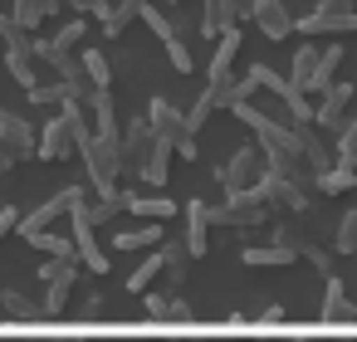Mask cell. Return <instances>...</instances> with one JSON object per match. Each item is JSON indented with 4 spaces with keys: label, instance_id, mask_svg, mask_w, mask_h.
I'll return each instance as SVG.
<instances>
[{
    "label": "cell",
    "instance_id": "obj_1",
    "mask_svg": "<svg viewBox=\"0 0 357 342\" xmlns=\"http://www.w3.org/2000/svg\"><path fill=\"white\" fill-rule=\"evenodd\" d=\"M84 113H89V108L64 103V108H59V118H50L45 137H40V162H69L74 152H84V142L93 137Z\"/></svg>",
    "mask_w": 357,
    "mask_h": 342
},
{
    "label": "cell",
    "instance_id": "obj_2",
    "mask_svg": "<svg viewBox=\"0 0 357 342\" xmlns=\"http://www.w3.org/2000/svg\"><path fill=\"white\" fill-rule=\"evenodd\" d=\"M84 166H89V181L98 196L118 191V176H123V137L118 132H93L84 142Z\"/></svg>",
    "mask_w": 357,
    "mask_h": 342
},
{
    "label": "cell",
    "instance_id": "obj_3",
    "mask_svg": "<svg viewBox=\"0 0 357 342\" xmlns=\"http://www.w3.org/2000/svg\"><path fill=\"white\" fill-rule=\"evenodd\" d=\"M211 225H220V230H245V235L264 230V225H269V205L259 201V186H250V191H225V201L211 205Z\"/></svg>",
    "mask_w": 357,
    "mask_h": 342
},
{
    "label": "cell",
    "instance_id": "obj_4",
    "mask_svg": "<svg viewBox=\"0 0 357 342\" xmlns=\"http://www.w3.org/2000/svg\"><path fill=\"white\" fill-rule=\"evenodd\" d=\"M147 123H152V137H162V142H167V147H176L181 157H196V137H191L186 113H181L176 103L152 98V103H147Z\"/></svg>",
    "mask_w": 357,
    "mask_h": 342
},
{
    "label": "cell",
    "instance_id": "obj_5",
    "mask_svg": "<svg viewBox=\"0 0 357 342\" xmlns=\"http://www.w3.org/2000/svg\"><path fill=\"white\" fill-rule=\"evenodd\" d=\"M264 171H269V162H264L259 142H255V147H235V152L215 166V176H220V186H225V191H250V186H259V181H264Z\"/></svg>",
    "mask_w": 357,
    "mask_h": 342
},
{
    "label": "cell",
    "instance_id": "obj_6",
    "mask_svg": "<svg viewBox=\"0 0 357 342\" xmlns=\"http://www.w3.org/2000/svg\"><path fill=\"white\" fill-rule=\"evenodd\" d=\"M352 98H357V88H352V84H333V88L323 93L318 113H313V127L337 137V132L347 127V118H352Z\"/></svg>",
    "mask_w": 357,
    "mask_h": 342
},
{
    "label": "cell",
    "instance_id": "obj_7",
    "mask_svg": "<svg viewBox=\"0 0 357 342\" xmlns=\"http://www.w3.org/2000/svg\"><path fill=\"white\" fill-rule=\"evenodd\" d=\"M40 274H45V283H50V288H45V308H50V313H64L69 298H74V283H79V259H50Z\"/></svg>",
    "mask_w": 357,
    "mask_h": 342
},
{
    "label": "cell",
    "instance_id": "obj_8",
    "mask_svg": "<svg viewBox=\"0 0 357 342\" xmlns=\"http://www.w3.org/2000/svg\"><path fill=\"white\" fill-rule=\"evenodd\" d=\"M259 201H264L269 210H308L313 191H308V186H298V181H284V176L264 171V181H259Z\"/></svg>",
    "mask_w": 357,
    "mask_h": 342
},
{
    "label": "cell",
    "instance_id": "obj_9",
    "mask_svg": "<svg viewBox=\"0 0 357 342\" xmlns=\"http://www.w3.org/2000/svg\"><path fill=\"white\" fill-rule=\"evenodd\" d=\"M0 147H6L15 162L40 157V152H35V127H30L20 113H10V108H0Z\"/></svg>",
    "mask_w": 357,
    "mask_h": 342
},
{
    "label": "cell",
    "instance_id": "obj_10",
    "mask_svg": "<svg viewBox=\"0 0 357 342\" xmlns=\"http://www.w3.org/2000/svg\"><path fill=\"white\" fill-rule=\"evenodd\" d=\"M240 20H255V0H206V15H201V35H220Z\"/></svg>",
    "mask_w": 357,
    "mask_h": 342
},
{
    "label": "cell",
    "instance_id": "obj_11",
    "mask_svg": "<svg viewBox=\"0 0 357 342\" xmlns=\"http://www.w3.org/2000/svg\"><path fill=\"white\" fill-rule=\"evenodd\" d=\"M294 30H303L308 40H323V35H357V10H318V6H313V15H303Z\"/></svg>",
    "mask_w": 357,
    "mask_h": 342
},
{
    "label": "cell",
    "instance_id": "obj_12",
    "mask_svg": "<svg viewBox=\"0 0 357 342\" xmlns=\"http://www.w3.org/2000/svg\"><path fill=\"white\" fill-rule=\"evenodd\" d=\"M74 244H79V264L93 274H108V249L98 244V225L89 215H74Z\"/></svg>",
    "mask_w": 357,
    "mask_h": 342
},
{
    "label": "cell",
    "instance_id": "obj_13",
    "mask_svg": "<svg viewBox=\"0 0 357 342\" xmlns=\"http://www.w3.org/2000/svg\"><path fill=\"white\" fill-rule=\"evenodd\" d=\"M69 210H74V186H69V191H54V196H50L45 205H35V210H30V215L20 220V235L30 240V235H40V230H50V225H54L59 215H69Z\"/></svg>",
    "mask_w": 357,
    "mask_h": 342
},
{
    "label": "cell",
    "instance_id": "obj_14",
    "mask_svg": "<svg viewBox=\"0 0 357 342\" xmlns=\"http://www.w3.org/2000/svg\"><path fill=\"white\" fill-rule=\"evenodd\" d=\"M142 6H147V0H103L93 15L103 20V35H108V40H118L132 20H142Z\"/></svg>",
    "mask_w": 357,
    "mask_h": 342
},
{
    "label": "cell",
    "instance_id": "obj_15",
    "mask_svg": "<svg viewBox=\"0 0 357 342\" xmlns=\"http://www.w3.org/2000/svg\"><path fill=\"white\" fill-rule=\"evenodd\" d=\"M255 25H259L269 40H289L298 20L289 15V6H284V0H255Z\"/></svg>",
    "mask_w": 357,
    "mask_h": 342
},
{
    "label": "cell",
    "instance_id": "obj_16",
    "mask_svg": "<svg viewBox=\"0 0 357 342\" xmlns=\"http://www.w3.org/2000/svg\"><path fill=\"white\" fill-rule=\"evenodd\" d=\"M152 123L147 118H137L132 127H128V137H123V171H142V162H147V152H152Z\"/></svg>",
    "mask_w": 357,
    "mask_h": 342
},
{
    "label": "cell",
    "instance_id": "obj_17",
    "mask_svg": "<svg viewBox=\"0 0 357 342\" xmlns=\"http://www.w3.org/2000/svg\"><path fill=\"white\" fill-rule=\"evenodd\" d=\"M181 240H186V249H191L196 259L211 249V205H206V201H191V205H186V235H181Z\"/></svg>",
    "mask_w": 357,
    "mask_h": 342
},
{
    "label": "cell",
    "instance_id": "obj_18",
    "mask_svg": "<svg viewBox=\"0 0 357 342\" xmlns=\"http://www.w3.org/2000/svg\"><path fill=\"white\" fill-rule=\"evenodd\" d=\"M298 259V249L294 244H279V240H269V244H245V264L250 269H284V264H294Z\"/></svg>",
    "mask_w": 357,
    "mask_h": 342
},
{
    "label": "cell",
    "instance_id": "obj_19",
    "mask_svg": "<svg viewBox=\"0 0 357 342\" xmlns=\"http://www.w3.org/2000/svg\"><path fill=\"white\" fill-rule=\"evenodd\" d=\"M298 142H303V152H308V162H313V171H328V166H337V152L328 147V137L308 123V127H298Z\"/></svg>",
    "mask_w": 357,
    "mask_h": 342
},
{
    "label": "cell",
    "instance_id": "obj_20",
    "mask_svg": "<svg viewBox=\"0 0 357 342\" xmlns=\"http://www.w3.org/2000/svg\"><path fill=\"white\" fill-rule=\"evenodd\" d=\"M172 152H176V147H167V142H162V137H157V142H152V152H147V162H142V171H137V176H142V181H147V186H167V171H172Z\"/></svg>",
    "mask_w": 357,
    "mask_h": 342
},
{
    "label": "cell",
    "instance_id": "obj_21",
    "mask_svg": "<svg viewBox=\"0 0 357 342\" xmlns=\"http://www.w3.org/2000/svg\"><path fill=\"white\" fill-rule=\"evenodd\" d=\"M323 318H328V322L352 318V298H347V283H342L337 274H328V288H323Z\"/></svg>",
    "mask_w": 357,
    "mask_h": 342
},
{
    "label": "cell",
    "instance_id": "obj_22",
    "mask_svg": "<svg viewBox=\"0 0 357 342\" xmlns=\"http://www.w3.org/2000/svg\"><path fill=\"white\" fill-rule=\"evenodd\" d=\"M318 54H323V49H313V40L294 49V69H289V84H294L298 93H308V84H313V69H318Z\"/></svg>",
    "mask_w": 357,
    "mask_h": 342
},
{
    "label": "cell",
    "instance_id": "obj_23",
    "mask_svg": "<svg viewBox=\"0 0 357 342\" xmlns=\"http://www.w3.org/2000/svg\"><path fill=\"white\" fill-rule=\"evenodd\" d=\"M337 69H342V45H333V49H323V54H318V69H313L308 93H328V88L337 84Z\"/></svg>",
    "mask_w": 357,
    "mask_h": 342
},
{
    "label": "cell",
    "instance_id": "obj_24",
    "mask_svg": "<svg viewBox=\"0 0 357 342\" xmlns=\"http://www.w3.org/2000/svg\"><path fill=\"white\" fill-rule=\"evenodd\" d=\"M59 6H64V0H15V10H10V15H15L25 30H35V25H45Z\"/></svg>",
    "mask_w": 357,
    "mask_h": 342
},
{
    "label": "cell",
    "instance_id": "obj_25",
    "mask_svg": "<svg viewBox=\"0 0 357 342\" xmlns=\"http://www.w3.org/2000/svg\"><path fill=\"white\" fill-rule=\"evenodd\" d=\"M6 64H10V74L20 79V88L30 93L35 84H45L40 74H35V49H6Z\"/></svg>",
    "mask_w": 357,
    "mask_h": 342
},
{
    "label": "cell",
    "instance_id": "obj_26",
    "mask_svg": "<svg viewBox=\"0 0 357 342\" xmlns=\"http://www.w3.org/2000/svg\"><path fill=\"white\" fill-rule=\"evenodd\" d=\"M152 244H162V225H157V220H152V225H137V230L113 235V249H152Z\"/></svg>",
    "mask_w": 357,
    "mask_h": 342
},
{
    "label": "cell",
    "instance_id": "obj_27",
    "mask_svg": "<svg viewBox=\"0 0 357 342\" xmlns=\"http://www.w3.org/2000/svg\"><path fill=\"white\" fill-rule=\"evenodd\" d=\"M162 259H167V279H172V283H181L196 254L186 249V240H167V244H162Z\"/></svg>",
    "mask_w": 357,
    "mask_h": 342
},
{
    "label": "cell",
    "instance_id": "obj_28",
    "mask_svg": "<svg viewBox=\"0 0 357 342\" xmlns=\"http://www.w3.org/2000/svg\"><path fill=\"white\" fill-rule=\"evenodd\" d=\"M352 186H357V166H328V171H318V191L323 196H342Z\"/></svg>",
    "mask_w": 357,
    "mask_h": 342
},
{
    "label": "cell",
    "instance_id": "obj_29",
    "mask_svg": "<svg viewBox=\"0 0 357 342\" xmlns=\"http://www.w3.org/2000/svg\"><path fill=\"white\" fill-rule=\"evenodd\" d=\"M30 244L45 249L50 259H79V244H74L69 235H50V230H40V235H30Z\"/></svg>",
    "mask_w": 357,
    "mask_h": 342
},
{
    "label": "cell",
    "instance_id": "obj_30",
    "mask_svg": "<svg viewBox=\"0 0 357 342\" xmlns=\"http://www.w3.org/2000/svg\"><path fill=\"white\" fill-rule=\"evenodd\" d=\"M157 274H167V259H162V249H157V254H147V259H142V264L128 274V288H132V293H147Z\"/></svg>",
    "mask_w": 357,
    "mask_h": 342
},
{
    "label": "cell",
    "instance_id": "obj_31",
    "mask_svg": "<svg viewBox=\"0 0 357 342\" xmlns=\"http://www.w3.org/2000/svg\"><path fill=\"white\" fill-rule=\"evenodd\" d=\"M79 59H84V69H89V79H93L98 88H113V64H108L103 49H84Z\"/></svg>",
    "mask_w": 357,
    "mask_h": 342
},
{
    "label": "cell",
    "instance_id": "obj_32",
    "mask_svg": "<svg viewBox=\"0 0 357 342\" xmlns=\"http://www.w3.org/2000/svg\"><path fill=\"white\" fill-rule=\"evenodd\" d=\"M30 103H35V108H64V103H69V93H64V84H59V79H45V84H35V88H30Z\"/></svg>",
    "mask_w": 357,
    "mask_h": 342
},
{
    "label": "cell",
    "instance_id": "obj_33",
    "mask_svg": "<svg viewBox=\"0 0 357 342\" xmlns=\"http://www.w3.org/2000/svg\"><path fill=\"white\" fill-rule=\"evenodd\" d=\"M132 215H142V220H167L176 205L167 201V196H132V205H128Z\"/></svg>",
    "mask_w": 357,
    "mask_h": 342
},
{
    "label": "cell",
    "instance_id": "obj_34",
    "mask_svg": "<svg viewBox=\"0 0 357 342\" xmlns=\"http://www.w3.org/2000/svg\"><path fill=\"white\" fill-rule=\"evenodd\" d=\"M89 113H93V123H98L93 132H118V113H113V93H108V88H98V98H93Z\"/></svg>",
    "mask_w": 357,
    "mask_h": 342
},
{
    "label": "cell",
    "instance_id": "obj_35",
    "mask_svg": "<svg viewBox=\"0 0 357 342\" xmlns=\"http://www.w3.org/2000/svg\"><path fill=\"white\" fill-rule=\"evenodd\" d=\"M333 152H337V166H357V113H352L347 127L337 132V147H333Z\"/></svg>",
    "mask_w": 357,
    "mask_h": 342
},
{
    "label": "cell",
    "instance_id": "obj_36",
    "mask_svg": "<svg viewBox=\"0 0 357 342\" xmlns=\"http://www.w3.org/2000/svg\"><path fill=\"white\" fill-rule=\"evenodd\" d=\"M333 249H337V254H352V259H357V210H347V215L337 220V235H333Z\"/></svg>",
    "mask_w": 357,
    "mask_h": 342
},
{
    "label": "cell",
    "instance_id": "obj_37",
    "mask_svg": "<svg viewBox=\"0 0 357 342\" xmlns=\"http://www.w3.org/2000/svg\"><path fill=\"white\" fill-rule=\"evenodd\" d=\"M167 59H172V69H176V74H191V69H196V59H191V45H186V35H181V30L167 40Z\"/></svg>",
    "mask_w": 357,
    "mask_h": 342
},
{
    "label": "cell",
    "instance_id": "obj_38",
    "mask_svg": "<svg viewBox=\"0 0 357 342\" xmlns=\"http://www.w3.org/2000/svg\"><path fill=\"white\" fill-rule=\"evenodd\" d=\"M84 35H89V25H84V20H69V25H64L50 45H54V49H64V54H74V45H79Z\"/></svg>",
    "mask_w": 357,
    "mask_h": 342
},
{
    "label": "cell",
    "instance_id": "obj_39",
    "mask_svg": "<svg viewBox=\"0 0 357 342\" xmlns=\"http://www.w3.org/2000/svg\"><path fill=\"white\" fill-rule=\"evenodd\" d=\"M211 113H215V103H211V98L201 93V98H196V108L186 113V127H191V137H196V132L206 127V118H211Z\"/></svg>",
    "mask_w": 357,
    "mask_h": 342
},
{
    "label": "cell",
    "instance_id": "obj_40",
    "mask_svg": "<svg viewBox=\"0 0 357 342\" xmlns=\"http://www.w3.org/2000/svg\"><path fill=\"white\" fill-rule=\"evenodd\" d=\"M147 313H152V318H172V298H162V293H147Z\"/></svg>",
    "mask_w": 357,
    "mask_h": 342
},
{
    "label": "cell",
    "instance_id": "obj_41",
    "mask_svg": "<svg viewBox=\"0 0 357 342\" xmlns=\"http://www.w3.org/2000/svg\"><path fill=\"white\" fill-rule=\"evenodd\" d=\"M0 303H6L10 313H35V308H30V298H20V293H0Z\"/></svg>",
    "mask_w": 357,
    "mask_h": 342
},
{
    "label": "cell",
    "instance_id": "obj_42",
    "mask_svg": "<svg viewBox=\"0 0 357 342\" xmlns=\"http://www.w3.org/2000/svg\"><path fill=\"white\" fill-rule=\"evenodd\" d=\"M274 322H284V308H279V303H269V308L259 313V327H274Z\"/></svg>",
    "mask_w": 357,
    "mask_h": 342
},
{
    "label": "cell",
    "instance_id": "obj_43",
    "mask_svg": "<svg viewBox=\"0 0 357 342\" xmlns=\"http://www.w3.org/2000/svg\"><path fill=\"white\" fill-rule=\"evenodd\" d=\"M318 10H357V0H318Z\"/></svg>",
    "mask_w": 357,
    "mask_h": 342
},
{
    "label": "cell",
    "instance_id": "obj_44",
    "mask_svg": "<svg viewBox=\"0 0 357 342\" xmlns=\"http://www.w3.org/2000/svg\"><path fill=\"white\" fill-rule=\"evenodd\" d=\"M15 166H20V162H15V157H10V152H6V147H0V176H10V171H15Z\"/></svg>",
    "mask_w": 357,
    "mask_h": 342
},
{
    "label": "cell",
    "instance_id": "obj_45",
    "mask_svg": "<svg viewBox=\"0 0 357 342\" xmlns=\"http://www.w3.org/2000/svg\"><path fill=\"white\" fill-rule=\"evenodd\" d=\"M69 6H74V10H98L103 0H69Z\"/></svg>",
    "mask_w": 357,
    "mask_h": 342
},
{
    "label": "cell",
    "instance_id": "obj_46",
    "mask_svg": "<svg viewBox=\"0 0 357 342\" xmlns=\"http://www.w3.org/2000/svg\"><path fill=\"white\" fill-rule=\"evenodd\" d=\"M30 342H59V337H30Z\"/></svg>",
    "mask_w": 357,
    "mask_h": 342
},
{
    "label": "cell",
    "instance_id": "obj_47",
    "mask_svg": "<svg viewBox=\"0 0 357 342\" xmlns=\"http://www.w3.org/2000/svg\"><path fill=\"white\" fill-rule=\"evenodd\" d=\"M289 342H313V337H289Z\"/></svg>",
    "mask_w": 357,
    "mask_h": 342
},
{
    "label": "cell",
    "instance_id": "obj_48",
    "mask_svg": "<svg viewBox=\"0 0 357 342\" xmlns=\"http://www.w3.org/2000/svg\"><path fill=\"white\" fill-rule=\"evenodd\" d=\"M352 318H357V303H352Z\"/></svg>",
    "mask_w": 357,
    "mask_h": 342
},
{
    "label": "cell",
    "instance_id": "obj_49",
    "mask_svg": "<svg viewBox=\"0 0 357 342\" xmlns=\"http://www.w3.org/2000/svg\"><path fill=\"white\" fill-rule=\"evenodd\" d=\"M342 342H352V337H342Z\"/></svg>",
    "mask_w": 357,
    "mask_h": 342
}]
</instances>
